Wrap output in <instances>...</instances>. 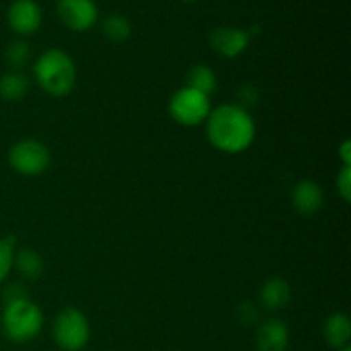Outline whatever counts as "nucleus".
Segmentation results:
<instances>
[{
    "label": "nucleus",
    "instance_id": "obj_1",
    "mask_svg": "<svg viewBox=\"0 0 351 351\" xmlns=\"http://www.w3.org/2000/svg\"><path fill=\"white\" fill-rule=\"evenodd\" d=\"M208 139L216 149L228 154L245 151L256 137V122L239 105H221L208 117Z\"/></svg>",
    "mask_w": 351,
    "mask_h": 351
},
{
    "label": "nucleus",
    "instance_id": "obj_2",
    "mask_svg": "<svg viewBox=\"0 0 351 351\" xmlns=\"http://www.w3.org/2000/svg\"><path fill=\"white\" fill-rule=\"evenodd\" d=\"M38 84L51 96H67L75 86V65L64 50L51 48L40 55L34 65Z\"/></svg>",
    "mask_w": 351,
    "mask_h": 351
},
{
    "label": "nucleus",
    "instance_id": "obj_3",
    "mask_svg": "<svg viewBox=\"0 0 351 351\" xmlns=\"http://www.w3.org/2000/svg\"><path fill=\"white\" fill-rule=\"evenodd\" d=\"M2 328L7 338L14 343H27L36 338L43 328V314L29 298L5 302L2 314Z\"/></svg>",
    "mask_w": 351,
    "mask_h": 351
},
{
    "label": "nucleus",
    "instance_id": "obj_4",
    "mask_svg": "<svg viewBox=\"0 0 351 351\" xmlns=\"http://www.w3.org/2000/svg\"><path fill=\"white\" fill-rule=\"evenodd\" d=\"M168 110L177 123L184 127H195L208 120L211 113V101L209 96L184 86L171 96Z\"/></svg>",
    "mask_w": 351,
    "mask_h": 351
},
{
    "label": "nucleus",
    "instance_id": "obj_5",
    "mask_svg": "<svg viewBox=\"0 0 351 351\" xmlns=\"http://www.w3.org/2000/svg\"><path fill=\"white\" fill-rule=\"evenodd\" d=\"M91 336L86 315L77 308H64L58 312L53 322V338L65 351H79L84 348Z\"/></svg>",
    "mask_w": 351,
    "mask_h": 351
},
{
    "label": "nucleus",
    "instance_id": "obj_6",
    "mask_svg": "<svg viewBox=\"0 0 351 351\" xmlns=\"http://www.w3.org/2000/svg\"><path fill=\"white\" fill-rule=\"evenodd\" d=\"M50 151L36 139H24L14 144L9 151V163L24 177H36L50 167Z\"/></svg>",
    "mask_w": 351,
    "mask_h": 351
},
{
    "label": "nucleus",
    "instance_id": "obj_7",
    "mask_svg": "<svg viewBox=\"0 0 351 351\" xmlns=\"http://www.w3.org/2000/svg\"><path fill=\"white\" fill-rule=\"evenodd\" d=\"M57 14L62 23L72 31L89 29L98 19L95 0H58Z\"/></svg>",
    "mask_w": 351,
    "mask_h": 351
},
{
    "label": "nucleus",
    "instance_id": "obj_8",
    "mask_svg": "<svg viewBox=\"0 0 351 351\" xmlns=\"http://www.w3.org/2000/svg\"><path fill=\"white\" fill-rule=\"evenodd\" d=\"M209 43L226 58H235L249 47L250 33L245 29L233 26H219L209 34Z\"/></svg>",
    "mask_w": 351,
    "mask_h": 351
},
{
    "label": "nucleus",
    "instance_id": "obj_9",
    "mask_svg": "<svg viewBox=\"0 0 351 351\" xmlns=\"http://www.w3.org/2000/svg\"><path fill=\"white\" fill-rule=\"evenodd\" d=\"M10 29L19 34H31L40 29L41 9L34 0H16L7 10Z\"/></svg>",
    "mask_w": 351,
    "mask_h": 351
},
{
    "label": "nucleus",
    "instance_id": "obj_10",
    "mask_svg": "<svg viewBox=\"0 0 351 351\" xmlns=\"http://www.w3.org/2000/svg\"><path fill=\"white\" fill-rule=\"evenodd\" d=\"M288 341L290 331L281 319H269L257 329L256 345L259 351H287Z\"/></svg>",
    "mask_w": 351,
    "mask_h": 351
},
{
    "label": "nucleus",
    "instance_id": "obj_11",
    "mask_svg": "<svg viewBox=\"0 0 351 351\" xmlns=\"http://www.w3.org/2000/svg\"><path fill=\"white\" fill-rule=\"evenodd\" d=\"M291 204L302 215H315L324 204V192L321 185L312 180H302L291 192Z\"/></svg>",
    "mask_w": 351,
    "mask_h": 351
},
{
    "label": "nucleus",
    "instance_id": "obj_12",
    "mask_svg": "<svg viewBox=\"0 0 351 351\" xmlns=\"http://www.w3.org/2000/svg\"><path fill=\"white\" fill-rule=\"evenodd\" d=\"M291 298L290 285L283 278H271L261 288V304L267 311H281Z\"/></svg>",
    "mask_w": 351,
    "mask_h": 351
},
{
    "label": "nucleus",
    "instance_id": "obj_13",
    "mask_svg": "<svg viewBox=\"0 0 351 351\" xmlns=\"http://www.w3.org/2000/svg\"><path fill=\"white\" fill-rule=\"evenodd\" d=\"M324 338L328 345L332 346V348H348L351 338V322L348 315L332 314L324 324Z\"/></svg>",
    "mask_w": 351,
    "mask_h": 351
},
{
    "label": "nucleus",
    "instance_id": "obj_14",
    "mask_svg": "<svg viewBox=\"0 0 351 351\" xmlns=\"http://www.w3.org/2000/svg\"><path fill=\"white\" fill-rule=\"evenodd\" d=\"M29 81L19 72H7L0 77V98L5 101H19L26 96Z\"/></svg>",
    "mask_w": 351,
    "mask_h": 351
},
{
    "label": "nucleus",
    "instance_id": "obj_15",
    "mask_svg": "<svg viewBox=\"0 0 351 351\" xmlns=\"http://www.w3.org/2000/svg\"><path fill=\"white\" fill-rule=\"evenodd\" d=\"M12 266L27 280H36L43 273V259H41L40 254L29 249L14 254Z\"/></svg>",
    "mask_w": 351,
    "mask_h": 351
},
{
    "label": "nucleus",
    "instance_id": "obj_16",
    "mask_svg": "<svg viewBox=\"0 0 351 351\" xmlns=\"http://www.w3.org/2000/svg\"><path fill=\"white\" fill-rule=\"evenodd\" d=\"M187 88L209 96L216 91V75L208 65H194L187 74Z\"/></svg>",
    "mask_w": 351,
    "mask_h": 351
},
{
    "label": "nucleus",
    "instance_id": "obj_17",
    "mask_svg": "<svg viewBox=\"0 0 351 351\" xmlns=\"http://www.w3.org/2000/svg\"><path fill=\"white\" fill-rule=\"evenodd\" d=\"M130 33H132V26L129 19L120 14H112L103 21V34L113 43H122L130 36Z\"/></svg>",
    "mask_w": 351,
    "mask_h": 351
},
{
    "label": "nucleus",
    "instance_id": "obj_18",
    "mask_svg": "<svg viewBox=\"0 0 351 351\" xmlns=\"http://www.w3.org/2000/svg\"><path fill=\"white\" fill-rule=\"evenodd\" d=\"M29 55L31 51L26 41H14V43H10L5 50L7 62H9L10 67L16 69V71L17 69H23L24 65L27 64Z\"/></svg>",
    "mask_w": 351,
    "mask_h": 351
},
{
    "label": "nucleus",
    "instance_id": "obj_19",
    "mask_svg": "<svg viewBox=\"0 0 351 351\" xmlns=\"http://www.w3.org/2000/svg\"><path fill=\"white\" fill-rule=\"evenodd\" d=\"M14 247H16V237L9 235L0 239V283L7 278L14 261Z\"/></svg>",
    "mask_w": 351,
    "mask_h": 351
},
{
    "label": "nucleus",
    "instance_id": "obj_20",
    "mask_svg": "<svg viewBox=\"0 0 351 351\" xmlns=\"http://www.w3.org/2000/svg\"><path fill=\"white\" fill-rule=\"evenodd\" d=\"M336 185H338V192L341 194V197L345 199L346 202H350L351 201V167L343 168Z\"/></svg>",
    "mask_w": 351,
    "mask_h": 351
},
{
    "label": "nucleus",
    "instance_id": "obj_21",
    "mask_svg": "<svg viewBox=\"0 0 351 351\" xmlns=\"http://www.w3.org/2000/svg\"><path fill=\"white\" fill-rule=\"evenodd\" d=\"M239 317L243 324L250 326L259 319V312H257L256 305L250 304V302H245V304H242L239 307Z\"/></svg>",
    "mask_w": 351,
    "mask_h": 351
},
{
    "label": "nucleus",
    "instance_id": "obj_22",
    "mask_svg": "<svg viewBox=\"0 0 351 351\" xmlns=\"http://www.w3.org/2000/svg\"><path fill=\"white\" fill-rule=\"evenodd\" d=\"M21 298H27L26 291L21 288V285H10V287L5 290V302L21 300Z\"/></svg>",
    "mask_w": 351,
    "mask_h": 351
},
{
    "label": "nucleus",
    "instance_id": "obj_23",
    "mask_svg": "<svg viewBox=\"0 0 351 351\" xmlns=\"http://www.w3.org/2000/svg\"><path fill=\"white\" fill-rule=\"evenodd\" d=\"M339 156H341L345 167H350L351 165V143L350 141H345V143L339 146Z\"/></svg>",
    "mask_w": 351,
    "mask_h": 351
},
{
    "label": "nucleus",
    "instance_id": "obj_24",
    "mask_svg": "<svg viewBox=\"0 0 351 351\" xmlns=\"http://www.w3.org/2000/svg\"><path fill=\"white\" fill-rule=\"evenodd\" d=\"M338 351H351L350 348H343V350H338Z\"/></svg>",
    "mask_w": 351,
    "mask_h": 351
},
{
    "label": "nucleus",
    "instance_id": "obj_25",
    "mask_svg": "<svg viewBox=\"0 0 351 351\" xmlns=\"http://www.w3.org/2000/svg\"><path fill=\"white\" fill-rule=\"evenodd\" d=\"M184 2H195V0H184Z\"/></svg>",
    "mask_w": 351,
    "mask_h": 351
}]
</instances>
